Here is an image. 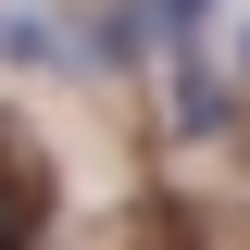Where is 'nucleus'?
<instances>
[{
	"mask_svg": "<svg viewBox=\"0 0 250 250\" xmlns=\"http://www.w3.org/2000/svg\"><path fill=\"white\" fill-rule=\"evenodd\" d=\"M238 75H250V25H238Z\"/></svg>",
	"mask_w": 250,
	"mask_h": 250,
	"instance_id": "obj_2",
	"label": "nucleus"
},
{
	"mask_svg": "<svg viewBox=\"0 0 250 250\" xmlns=\"http://www.w3.org/2000/svg\"><path fill=\"white\" fill-rule=\"evenodd\" d=\"M0 62H13V75H75V13L0 0Z\"/></svg>",
	"mask_w": 250,
	"mask_h": 250,
	"instance_id": "obj_1",
	"label": "nucleus"
}]
</instances>
